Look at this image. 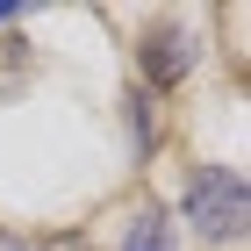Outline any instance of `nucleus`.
I'll use <instances>...</instances> for the list:
<instances>
[{
  "instance_id": "4",
  "label": "nucleus",
  "mask_w": 251,
  "mask_h": 251,
  "mask_svg": "<svg viewBox=\"0 0 251 251\" xmlns=\"http://www.w3.org/2000/svg\"><path fill=\"white\" fill-rule=\"evenodd\" d=\"M0 22H15V7H0Z\"/></svg>"
},
{
  "instance_id": "1",
  "label": "nucleus",
  "mask_w": 251,
  "mask_h": 251,
  "mask_svg": "<svg viewBox=\"0 0 251 251\" xmlns=\"http://www.w3.org/2000/svg\"><path fill=\"white\" fill-rule=\"evenodd\" d=\"M187 215H194V230L215 237V244H230V237H244V215H251V194L237 173H223V165H201L187 187Z\"/></svg>"
},
{
  "instance_id": "3",
  "label": "nucleus",
  "mask_w": 251,
  "mask_h": 251,
  "mask_svg": "<svg viewBox=\"0 0 251 251\" xmlns=\"http://www.w3.org/2000/svg\"><path fill=\"white\" fill-rule=\"evenodd\" d=\"M122 251H173V230H165V215L158 208H144L129 223V237H122Z\"/></svg>"
},
{
  "instance_id": "2",
  "label": "nucleus",
  "mask_w": 251,
  "mask_h": 251,
  "mask_svg": "<svg viewBox=\"0 0 251 251\" xmlns=\"http://www.w3.org/2000/svg\"><path fill=\"white\" fill-rule=\"evenodd\" d=\"M194 65V43H187V29H151L144 36V72L158 79V86H173L179 72Z\"/></svg>"
},
{
  "instance_id": "5",
  "label": "nucleus",
  "mask_w": 251,
  "mask_h": 251,
  "mask_svg": "<svg viewBox=\"0 0 251 251\" xmlns=\"http://www.w3.org/2000/svg\"><path fill=\"white\" fill-rule=\"evenodd\" d=\"M0 251H22V244H7V237H0Z\"/></svg>"
}]
</instances>
